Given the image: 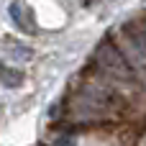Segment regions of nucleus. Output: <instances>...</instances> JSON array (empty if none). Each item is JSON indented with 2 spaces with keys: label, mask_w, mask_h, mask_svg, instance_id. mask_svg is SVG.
<instances>
[{
  "label": "nucleus",
  "mask_w": 146,
  "mask_h": 146,
  "mask_svg": "<svg viewBox=\"0 0 146 146\" xmlns=\"http://www.w3.org/2000/svg\"><path fill=\"white\" fill-rule=\"evenodd\" d=\"M51 146H74V141L64 136V139H56V141H54V144H51Z\"/></svg>",
  "instance_id": "5"
},
{
  "label": "nucleus",
  "mask_w": 146,
  "mask_h": 146,
  "mask_svg": "<svg viewBox=\"0 0 146 146\" xmlns=\"http://www.w3.org/2000/svg\"><path fill=\"white\" fill-rule=\"evenodd\" d=\"M95 59H98V64H100L105 72H110V74H115V77H121V80H131V67H128V62L123 59V54H121L110 41H103V44L98 46Z\"/></svg>",
  "instance_id": "1"
},
{
  "label": "nucleus",
  "mask_w": 146,
  "mask_h": 146,
  "mask_svg": "<svg viewBox=\"0 0 146 146\" xmlns=\"http://www.w3.org/2000/svg\"><path fill=\"white\" fill-rule=\"evenodd\" d=\"M8 13H10V21L15 23V28L21 33H33L36 31V21H33V10L23 3H10L8 5Z\"/></svg>",
  "instance_id": "3"
},
{
  "label": "nucleus",
  "mask_w": 146,
  "mask_h": 146,
  "mask_svg": "<svg viewBox=\"0 0 146 146\" xmlns=\"http://www.w3.org/2000/svg\"><path fill=\"white\" fill-rule=\"evenodd\" d=\"M0 85H5V87H21L23 85V72L8 67L5 62H0Z\"/></svg>",
  "instance_id": "4"
},
{
  "label": "nucleus",
  "mask_w": 146,
  "mask_h": 146,
  "mask_svg": "<svg viewBox=\"0 0 146 146\" xmlns=\"http://www.w3.org/2000/svg\"><path fill=\"white\" fill-rule=\"evenodd\" d=\"M123 44L128 49V56L139 64H146V36L133 26H123Z\"/></svg>",
  "instance_id": "2"
}]
</instances>
